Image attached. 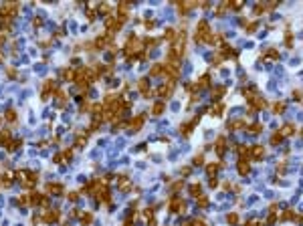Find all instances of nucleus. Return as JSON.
Returning a JSON list of instances; mask_svg holds the SVG:
<instances>
[{
  "instance_id": "nucleus-1",
  "label": "nucleus",
  "mask_w": 303,
  "mask_h": 226,
  "mask_svg": "<svg viewBox=\"0 0 303 226\" xmlns=\"http://www.w3.org/2000/svg\"><path fill=\"white\" fill-rule=\"evenodd\" d=\"M16 12H18V4H16V2H6L4 6L0 8V14H4V16H8V18L14 16Z\"/></svg>"
},
{
  "instance_id": "nucleus-2",
  "label": "nucleus",
  "mask_w": 303,
  "mask_h": 226,
  "mask_svg": "<svg viewBox=\"0 0 303 226\" xmlns=\"http://www.w3.org/2000/svg\"><path fill=\"white\" fill-rule=\"evenodd\" d=\"M172 91H174V81H166V83H164V85L158 89L160 97H164V99H168L170 95H172Z\"/></svg>"
},
{
  "instance_id": "nucleus-3",
  "label": "nucleus",
  "mask_w": 303,
  "mask_h": 226,
  "mask_svg": "<svg viewBox=\"0 0 303 226\" xmlns=\"http://www.w3.org/2000/svg\"><path fill=\"white\" fill-rule=\"evenodd\" d=\"M141 123H144V115H137V117H134V119L128 123V127H129V131L131 133H135V131H140V127H141Z\"/></svg>"
},
{
  "instance_id": "nucleus-4",
  "label": "nucleus",
  "mask_w": 303,
  "mask_h": 226,
  "mask_svg": "<svg viewBox=\"0 0 303 226\" xmlns=\"http://www.w3.org/2000/svg\"><path fill=\"white\" fill-rule=\"evenodd\" d=\"M59 216H61L59 210H47V212L43 214V220H45V222H55V220H59Z\"/></svg>"
},
{
  "instance_id": "nucleus-5",
  "label": "nucleus",
  "mask_w": 303,
  "mask_h": 226,
  "mask_svg": "<svg viewBox=\"0 0 303 226\" xmlns=\"http://www.w3.org/2000/svg\"><path fill=\"white\" fill-rule=\"evenodd\" d=\"M184 208H186V204H184V200H180V198H174L172 204H170V210H172V212H182Z\"/></svg>"
},
{
  "instance_id": "nucleus-6",
  "label": "nucleus",
  "mask_w": 303,
  "mask_h": 226,
  "mask_svg": "<svg viewBox=\"0 0 303 226\" xmlns=\"http://www.w3.org/2000/svg\"><path fill=\"white\" fill-rule=\"evenodd\" d=\"M249 155H253V158H263V155H265V149H263V146H255V147H251Z\"/></svg>"
},
{
  "instance_id": "nucleus-7",
  "label": "nucleus",
  "mask_w": 303,
  "mask_h": 226,
  "mask_svg": "<svg viewBox=\"0 0 303 226\" xmlns=\"http://www.w3.org/2000/svg\"><path fill=\"white\" fill-rule=\"evenodd\" d=\"M79 220H81V224H83V226H89L91 222H93V214L85 212V214H81V216H79Z\"/></svg>"
},
{
  "instance_id": "nucleus-8",
  "label": "nucleus",
  "mask_w": 303,
  "mask_h": 226,
  "mask_svg": "<svg viewBox=\"0 0 303 226\" xmlns=\"http://www.w3.org/2000/svg\"><path fill=\"white\" fill-rule=\"evenodd\" d=\"M28 202H30L33 206H36V204H40V202H43V196H40V194H36V192H33V194H28Z\"/></svg>"
},
{
  "instance_id": "nucleus-9",
  "label": "nucleus",
  "mask_w": 303,
  "mask_h": 226,
  "mask_svg": "<svg viewBox=\"0 0 303 226\" xmlns=\"http://www.w3.org/2000/svg\"><path fill=\"white\" fill-rule=\"evenodd\" d=\"M164 109H166V105H164L162 101H158V103L152 107V115H160V113H164Z\"/></svg>"
},
{
  "instance_id": "nucleus-10",
  "label": "nucleus",
  "mask_w": 303,
  "mask_h": 226,
  "mask_svg": "<svg viewBox=\"0 0 303 226\" xmlns=\"http://www.w3.org/2000/svg\"><path fill=\"white\" fill-rule=\"evenodd\" d=\"M249 170H251V166H249V162H247V160L238 162V174H249Z\"/></svg>"
},
{
  "instance_id": "nucleus-11",
  "label": "nucleus",
  "mask_w": 303,
  "mask_h": 226,
  "mask_svg": "<svg viewBox=\"0 0 303 226\" xmlns=\"http://www.w3.org/2000/svg\"><path fill=\"white\" fill-rule=\"evenodd\" d=\"M47 192H51V194H61V192H63V186H61V184H49V186H47Z\"/></svg>"
},
{
  "instance_id": "nucleus-12",
  "label": "nucleus",
  "mask_w": 303,
  "mask_h": 226,
  "mask_svg": "<svg viewBox=\"0 0 303 226\" xmlns=\"http://www.w3.org/2000/svg\"><path fill=\"white\" fill-rule=\"evenodd\" d=\"M222 152H224V137H218L216 140V153L222 155Z\"/></svg>"
},
{
  "instance_id": "nucleus-13",
  "label": "nucleus",
  "mask_w": 303,
  "mask_h": 226,
  "mask_svg": "<svg viewBox=\"0 0 303 226\" xmlns=\"http://www.w3.org/2000/svg\"><path fill=\"white\" fill-rule=\"evenodd\" d=\"M279 133H281V135H293V133H295V127L293 125H285Z\"/></svg>"
},
{
  "instance_id": "nucleus-14",
  "label": "nucleus",
  "mask_w": 303,
  "mask_h": 226,
  "mask_svg": "<svg viewBox=\"0 0 303 226\" xmlns=\"http://www.w3.org/2000/svg\"><path fill=\"white\" fill-rule=\"evenodd\" d=\"M55 89H57V83H55L53 79H51V81H47V83H45V93H47V91H49V93H51V91H55Z\"/></svg>"
},
{
  "instance_id": "nucleus-15",
  "label": "nucleus",
  "mask_w": 303,
  "mask_h": 226,
  "mask_svg": "<svg viewBox=\"0 0 303 226\" xmlns=\"http://www.w3.org/2000/svg\"><path fill=\"white\" fill-rule=\"evenodd\" d=\"M208 75H204V77H200V81H198V85H196V87H208L210 85V83H208Z\"/></svg>"
},
{
  "instance_id": "nucleus-16",
  "label": "nucleus",
  "mask_w": 303,
  "mask_h": 226,
  "mask_svg": "<svg viewBox=\"0 0 303 226\" xmlns=\"http://www.w3.org/2000/svg\"><path fill=\"white\" fill-rule=\"evenodd\" d=\"M8 137H10V131H8V129H2V133H0V143L8 141Z\"/></svg>"
},
{
  "instance_id": "nucleus-17",
  "label": "nucleus",
  "mask_w": 303,
  "mask_h": 226,
  "mask_svg": "<svg viewBox=\"0 0 303 226\" xmlns=\"http://www.w3.org/2000/svg\"><path fill=\"white\" fill-rule=\"evenodd\" d=\"M190 192H192V196H196V198L202 196V194H200V184H194V186L190 188Z\"/></svg>"
},
{
  "instance_id": "nucleus-18",
  "label": "nucleus",
  "mask_w": 303,
  "mask_h": 226,
  "mask_svg": "<svg viewBox=\"0 0 303 226\" xmlns=\"http://www.w3.org/2000/svg\"><path fill=\"white\" fill-rule=\"evenodd\" d=\"M226 220H229V224H236V222H238V214H235V212L229 214V216H226Z\"/></svg>"
},
{
  "instance_id": "nucleus-19",
  "label": "nucleus",
  "mask_w": 303,
  "mask_h": 226,
  "mask_svg": "<svg viewBox=\"0 0 303 226\" xmlns=\"http://www.w3.org/2000/svg\"><path fill=\"white\" fill-rule=\"evenodd\" d=\"M140 91H141V93H148V81H146V79L140 81Z\"/></svg>"
},
{
  "instance_id": "nucleus-20",
  "label": "nucleus",
  "mask_w": 303,
  "mask_h": 226,
  "mask_svg": "<svg viewBox=\"0 0 303 226\" xmlns=\"http://www.w3.org/2000/svg\"><path fill=\"white\" fill-rule=\"evenodd\" d=\"M216 170H218V166H216V164H210V166L206 168V172H208V176H214V174H216Z\"/></svg>"
},
{
  "instance_id": "nucleus-21",
  "label": "nucleus",
  "mask_w": 303,
  "mask_h": 226,
  "mask_svg": "<svg viewBox=\"0 0 303 226\" xmlns=\"http://www.w3.org/2000/svg\"><path fill=\"white\" fill-rule=\"evenodd\" d=\"M281 140H283L281 133H273V135H271V143H279Z\"/></svg>"
},
{
  "instance_id": "nucleus-22",
  "label": "nucleus",
  "mask_w": 303,
  "mask_h": 226,
  "mask_svg": "<svg viewBox=\"0 0 303 226\" xmlns=\"http://www.w3.org/2000/svg\"><path fill=\"white\" fill-rule=\"evenodd\" d=\"M283 109H285V103H283V101H279L277 105H273V111H277V113H281Z\"/></svg>"
},
{
  "instance_id": "nucleus-23",
  "label": "nucleus",
  "mask_w": 303,
  "mask_h": 226,
  "mask_svg": "<svg viewBox=\"0 0 303 226\" xmlns=\"http://www.w3.org/2000/svg\"><path fill=\"white\" fill-rule=\"evenodd\" d=\"M6 119H8V121H14V119H16V113H14V109H8V111H6Z\"/></svg>"
},
{
  "instance_id": "nucleus-24",
  "label": "nucleus",
  "mask_w": 303,
  "mask_h": 226,
  "mask_svg": "<svg viewBox=\"0 0 303 226\" xmlns=\"http://www.w3.org/2000/svg\"><path fill=\"white\" fill-rule=\"evenodd\" d=\"M261 129H263L261 123H255V125H251V133H261Z\"/></svg>"
},
{
  "instance_id": "nucleus-25",
  "label": "nucleus",
  "mask_w": 303,
  "mask_h": 226,
  "mask_svg": "<svg viewBox=\"0 0 303 226\" xmlns=\"http://www.w3.org/2000/svg\"><path fill=\"white\" fill-rule=\"evenodd\" d=\"M222 109H224V105H220V103H218V105H214V107H212V113H214V115H220V113H222Z\"/></svg>"
},
{
  "instance_id": "nucleus-26",
  "label": "nucleus",
  "mask_w": 303,
  "mask_h": 226,
  "mask_svg": "<svg viewBox=\"0 0 303 226\" xmlns=\"http://www.w3.org/2000/svg\"><path fill=\"white\" fill-rule=\"evenodd\" d=\"M150 73H152V75H160V73H162V65H154Z\"/></svg>"
},
{
  "instance_id": "nucleus-27",
  "label": "nucleus",
  "mask_w": 303,
  "mask_h": 226,
  "mask_svg": "<svg viewBox=\"0 0 303 226\" xmlns=\"http://www.w3.org/2000/svg\"><path fill=\"white\" fill-rule=\"evenodd\" d=\"M208 204V198L206 196H198V206H206Z\"/></svg>"
},
{
  "instance_id": "nucleus-28",
  "label": "nucleus",
  "mask_w": 303,
  "mask_h": 226,
  "mask_svg": "<svg viewBox=\"0 0 303 226\" xmlns=\"http://www.w3.org/2000/svg\"><path fill=\"white\" fill-rule=\"evenodd\" d=\"M164 36H166V39H168V40H172V39H174V30H172V28H168V30H166V34H164Z\"/></svg>"
},
{
  "instance_id": "nucleus-29",
  "label": "nucleus",
  "mask_w": 303,
  "mask_h": 226,
  "mask_svg": "<svg viewBox=\"0 0 303 226\" xmlns=\"http://www.w3.org/2000/svg\"><path fill=\"white\" fill-rule=\"evenodd\" d=\"M18 204H20V206L28 204V196H20V198H18Z\"/></svg>"
},
{
  "instance_id": "nucleus-30",
  "label": "nucleus",
  "mask_w": 303,
  "mask_h": 226,
  "mask_svg": "<svg viewBox=\"0 0 303 226\" xmlns=\"http://www.w3.org/2000/svg\"><path fill=\"white\" fill-rule=\"evenodd\" d=\"M202 160H204V158H202V153H198V155L194 158V162H196L194 166H200V164H202Z\"/></svg>"
},
{
  "instance_id": "nucleus-31",
  "label": "nucleus",
  "mask_w": 303,
  "mask_h": 226,
  "mask_svg": "<svg viewBox=\"0 0 303 226\" xmlns=\"http://www.w3.org/2000/svg\"><path fill=\"white\" fill-rule=\"evenodd\" d=\"M247 226H263V222H259V220H251V222H247Z\"/></svg>"
},
{
  "instance_id": "nucleus-32",
  "label": "nucleus",
  "mask_w": 303,
  "mask_h": 226,
  "mask_svg": "<svg viewBox=\"0 0 303 226\" xmlns=\"http://www.w3.org/2000/svg\"><path fill=\"white\" fill-rule=\"evenodd\" d=\"M154 27H156L154 20H148V22H146V28H154Z\"/></svg>"
},
{
  "instance_id": "nucleus-33",
  "label": "nucleus",
  "mask_w": 303,
  "mask_h": 226,
  "mask_svg": "<svg viewBox=\"0 0 303 226\" xmlns=\"http://www.w3.org/2000/svg\"><path fill=\"white\" fill-rule=\"evenodd\" d=\"M69 200H71V202H75V200H77V192H71V194H69Z\"/></svg>"
},
{
  "instance_id": "nucleus-34",
  "label": "nucleus",
  "mask_w": 303,
  "mask_h": 226,
  "mask_svg": "<svg viewBox=\"0 0 303 226\" xmlns=\"http://www.w3.org/2000/svg\"><path fill=\"white\" fill-rule=\"evenodd\" d=\"M293 97H295V101H299V97H301V91H299V89H297L295 93H293Z\"/></svg>"
},
{
  "instance_id": "nucleus-35",
  "label": "nucleus",
  "mask_w": 303,
  "mask_h": 226,
  "mask_svg": "<svg viewBox=\"0 0 303 226\" xmlns=\"http://www.w3.org/2000/svg\"><path fill=\"white\" fill-rule=\"evenodd\" d=\"M125 226H134V224H131V222H125Z\"/></svg>"
},
{
  "instance_id": "nucleus-36",
  "label": "nucleus",
  "mask_w": 303,
  "mask_h": 226,
  "mask_svg": "<svg viewBox=\"0 0 303 226\" xmlns=\"http://www.w3.org/2000/svg\"><path fill=\"white\" fill-rule=\"evenodd\" d=\"M0 121H2V117H0Z\"/></svg>"
}]
</instances>
